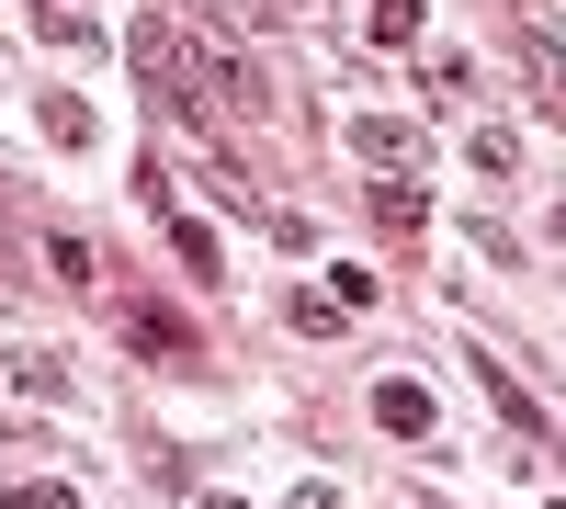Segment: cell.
<instances>
[{"label": "cell", "mask_w": 566, "mask_h": 509, "mask_svg": "<svg viewBox=\"0 0 566 509\" xmlns=\"http://www.w3.org/2000/svg\"><path fill=\"white\" fill-rule=\"evenodd\" d=\"M181 68H193L205 114H272V79H261V68H250L227 34H181Z\"/></svg>", "instance_id": "1"}, {"label": "cell", "mask_w": 566, "mask_h": 509, "mask_svg": "<svg viewBox=\"0 0 566 509\" xmlns=\"http://www.w3.org/2000/svg\"><path fill=\"white\" fill-rule=\"evenodd\" d=\"M125 45H136V68H148V91H159V103H170L181 125H216V114H205V91H193V68H181V23H159V12H148V23H136Z\"/></svg>", "instance_id": "2"}, {"label": "cell", "mask_w": 566, "mask_h": 509, "mask_svg": "<svg viewBox=\"0 0 566 509\" xmlns=\"http://www.w3.org/2000/svg\"><path fill=\"white\" fill-rule=\"evenodd\" d=\"M114 329H125L136 351H148V362H170V374H193V362H205V340L181 329L170 306H148V295H114Z\"/></svg>", "instance_id": "3"}, {"label": "cell", "mask_w": 566, "mask_h": 509, "mask_svg": "<svg viewBox=\"0 0 566 509\" xmlns=\"http://www.w3.org/2000/svg\"><path fill=\"white\" fill-rule=\"evenodd\" d=\"M352 159H363L374 181H419V170H431V136L397 125V114H363V125H352Z\"/></svg>", "instance_id": "4"}, {"label": "cell", "mask_w": 566, "mask_h": 509, "mask_svg": "<svg viewBox=\"0 0 566 509\" xmlns=\"http://www.w3.org/2000/svg\"><path fill=\"white\" fill-rule=\"evenodd\" d=\"M510 57H522V91H533V114H555L566 125V45H555V23H510Z\"/></svg>", "instance_id": "5"}, {"label": "cell", "mask_w": 566, "mask_h": 509, "mask_svg": "<svg viewBox=\"0 0 566 509\" xmlns=\"http://www.w3.org/2000/svg\"><path fill=\"white\" fill-rule=\"evenodd\" d=\"M464 362H476V385H488V407H499V420H510V431H522V442H555V420H544V396H533L522 374H510V362H499L488 340H476V351H464Z\"/></svg>", "instance_id": "6"}, {"label": "cell", "mask_w": 566, "mask_h": 509, "mask_svg": "<svg viewBox=\"0 0 566 509\" xmlns=\"http://www.w3.org/2000/svg\"><path fill=\"white\" fill-rule=\"evenodd\" d=\"M34 261H45V272H57V284H69V295H103V250H91V238H80V226H45V238H34Z\"/></svg>", "instance_id": "7"}, {"label": "cell", "mask_w": 566, "mask_h": 509, "mask_svg": "<svg viewBox=\"0 0 566 509\" xmlns=\"http://www.w3.org/2000/svg\"><path fill=\"white\" fill-rule=\"evenodd\" d=\"M205 181H216V204H250V215H272V193H261V170L227 148V136H205Z\"/></svg>", "instance_id": "8"}, {"label": "cell", "mask_w": 566, "mask_h": 509, "mask_svg": "<svg viewBox=\"0 0 566 509\" xmlns=\"http://www.w3.org/2000/svg\"><path fill=\"white\" fill-rule=\"evenodd\" d=\"M374 420H386L397 442H419V431H431V385H408V374H386V385H374Z\"/></svg>", "instance_id": "9"}, {"label": "cell", "mask_w": 566, "mask_h": 509, "mask_svg": "<svg viewBox=\"0 0 566 509\" xmlns=\"http://www.w3.org/2000/svg\"><path fill=\"white\" fill-rule=\"evenodd\" d=\"M374 226H386V238H419V226H431V193H419V181H374Z\"/></svg>", "instance_id": "10"}, {"label": "cell", "mask_w": 566, "mask_h": 509, "mask_svg": "<svg viewBox=\"0 0 566 509\" xmlns=\"http://www.w3.org/2000/svg\"><path fill=\"white\" fill-rule=\"evenodd\" d=\"M419 91H431L442 114H476V57H453V45H442V57L419 68Z\"/></svg>", "instance_id": "11"}, {"label": "cell", "mask_w": 566, "mask_h": 509, "mask_svg": "<svg viewBox=\"0 0 566 509\" xmlns=\"http://www.w3.org/2000/svg\"><path fill=\"white\" fill-rule=\"evenodd\" d=\"M45 136H57V148H91V136H103V125H91V103H80V91H45Z\"/></svg>", "instance_id": "12"}, {"label": "cell", "mask_w": 566, "mask_h": 509, "mask_svg": "<svg viewBox=\"0 0 566 509\" xmlns=\"http://www.w3.org/2000/svg\"><path fill=\"white\" fill-rule=\"evenodd\" d=\"M170 250H181V272H193V284H216V226H205V215L170 204Z\"/></svg>", "instance_id": "13"}, {"label": "cell", "mask_w": 566, "mask_h": 509, "mask_svg": "<svg viewBox=\"0 0 566 509\" xmlns=\"http://www.w3.org/2000/svg\"><path fill=\"white\" fill-rule=\"evenodd\" d=\"M464 159H476V181H510V170H522V136H510V125H476V136H464Z\"/></svg>", "instance_id": "14"}, {"label": "cell", "mask_w": 566, "mask_h": 509, "mask_svg": "<svg viewBox=\"0 0 566 509\" xmlns=\"http://www.w3.org/2000/svg\"><path fill=\"white\" fill-rule=\"evenodd\" d=\"M363 34H374V45H408V34H419V0H363Z\"/></svg>", "instance_id": "15"}, {"label": "cell", "mask_w": 566, "mask_h": 509, "mask_svg": "<svg viewBox=\"0 0 566 509\" xmlns=\"http://www.w3.org/2000/svg\"><path fill=\"white\" fill-rule=\"evenodd\" d=\"M34 34H45V45H103V23H91V12H69V0H45V12H34Z\"/></svg>", "instance_id": "16"}, {"label": "cell", "mask_w": 566, "mask_h": 509, "mask_svg": "<svg viewBox=\"0 0 566 509\" xmlns=\"http://www.w3.org/2000/svg\"><path fill=\"white\" fill-rule=\"evenodd\" d=\"M0 509H80V487H57V476H12V487H0Z\"/></svg>", "instance_id": "17"}, {"label": "cell", "mask_w": 566, "mask_h": 509, "mask_svg": "<svg viewBox=\"0 0 566 509\" xmlns=\"http://www.w3.org/2000/svg\"><path fill=\"white\" fill-rule=\"evenodd\" d=\"M340 317H352L340 295H295V340H328V329H340Z\"/></svg>", "instance_id": "18"}, {"label": "cell", "mask_w": 566, "mask_h": 509, "mask_svg": "<svg viewBox=\"0 0 566 509\" xmlns=\"http://www.w3.org/2000/svg\"><path fill=\"white\" fill-rule=\"evenodd\" d=\"M283 509H340V487H295V498H283Z\"/></svg>", "instance_id": "19"}, {"label": "cell", "mask_w": 566, "mask_h": 509, "mask_svg": "<svg viewBox=\"0 0 566 509\" xmlns=\"http://www.w3.org/2000/svg\"><path fill=\"white\" fill-rule=\"evenodd\" d=\"M0 215H12V193H0Z\"/></svg>", "instance_id": "20"}, {"label": "cell", "mask_w": 566, "mask_h": 509, "mask_svg": "<svg viewBox=\"0 0 566 509\" xmlns=\"http://www.w3.org/2000/svg\"><path fill=\"white\" fill-rule=\"evenodd\" d=\"M555 509H566V498H555Z\"/></svg>", "instance_id": "21"}]
</instances>
